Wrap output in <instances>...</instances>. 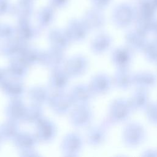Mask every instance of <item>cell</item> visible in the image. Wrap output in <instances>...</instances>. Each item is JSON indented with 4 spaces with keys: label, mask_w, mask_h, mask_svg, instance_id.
<instances>
[{
    "label": "cell",
    "mask_w": 157,
    "mask_h": 157,
    "mask_svg": "<svg viewBox=\"0 0 157 157\" xmlns=\"http://www.w3.org/2000/svg\"><path fill=\"white\" fill-rule=\"evenodd\" d=\"M144 112L148 122L153 125L157 126V101L150 102Z\"/></svg>",
    "instance_id": "13"
},
{
    "label": "cell",
    "mask_w": 157,
    "mask_h": 157,
    "mask_svg": "<svg viewBox=\"0 0 157 157\" xmlns=\"http://www.w3.org/2000/svg\"><path fill=\"white\" fill-rule=\"evenodd\" d=\"M142 155L144 156H157V150L152 148L147 149L143 151Z\"/></svg>",
    "instance_id": "14"
},
{
    "label": "cell",
    "mask_w": 157,
    "mask_h": 157,
    "mask_svg": "<svg viewBox=\"0 0 157 157\" xmlns=\"http://www.w3.org/2000/svg\"><path fill=\"white\" fill-rule=\"evenodd\" d=\"M133 111L128 99L116 98L109 105L107 122L110 124L124 123L129 118Z\"/></svg>",
    "instance_id": "1"
},
{
    "label": "cell",
    "mask_w": 157,
    "mask_h": 157,
    "mask_svg": "<svg viewBox=\"0 0 157 157\" xmlns=\"http://www.w3.org/2000/svg\"><path fill=\"white\" fill-rule=\"evenodd\" d=\"M110 124L106 121L104 125L93 128L89 132L88 139L89 143L94 146L102 144L107 137V126Z\"/></svg>",
    "instance_id": "11"
},
{
    "label": "cell",
    "mask_w": 157,
    "mask_h": 157,
    "mask_svg": "<svg viewBox=\"0 0 157 157\" xmlns=\"http://www.w3.org/2000/svg\"><path fill=\"white\" fill-rule=\"evenodd\" d=\"M121 137L123 143L126 147L135 148L144 142L147 133L144 127L140 123L131 121L124 126Z\"/></svg>",
    "instance_id": "2"
},
{
    "label": "cell",
    "mask_w": 157,
    "mask_h": 157,
    "mask_svg": "<svg viewBox=\"0 0 157 157\" xmlns=\"http://www.w3.org/2000/svg\"><path fill=\"white\" fill-rule=\"evenodd\" d=\"M152 33H153V34L155 36V38L157 39V22L156 23V24L155 25V27L153 28Z\"/></svg>",
    "instance_id": "15"
},
{
    "label": "cell",
    "mask_w": 157,
    "mask_h": 157,
    "mask_svg": "<svg viewBox=\"0 0 157 157\" xmlns=\"http://www.w3.org/2000/svg\"><path fill=\"white\" fill-rule=\"evenodd\" d=\"M136 17L134 12L128 7H123L117 9L113 15V21L119 28L129 26L134 20Z\"/></svg>",
    "instance_id": "9"
},
{
    "label": "cell",
    "mask_w": 157,
    "mask_h": 157,
    "mask_svg": "<svg viewBox=\"0 0 157 157\" xmlns=\"http://www.w3.org/2000/svg\"><path fill=\"white\" fill-rule=\"evenodd\" d=\"M143 53L147 61L157 64V39L148 41Z\"/></svg>",
    "instance_id": "12"
},
{
    "label": "cell",
    "mask_w": 157,
    "mask_h": 157,
    "mask_svg": "<svg viewBox=\"0 0 157 157\" xmlns=\"http://www.w3.org/2000/svg\"><path fill=\"white\" fill-rule=\"evenodd\" d=\"M128 99L134 111H145L150 103L148 90L137 88Z\"/></svg>",
    "instance_id": "5"
},
{
    "label": "cell",
    "mask_w": 157,
    "mask_h": 157,
    "mask_svg": "<svg viewBox=\"0 0 157 157\" xmlns=\"http://www.w3.org/2000/svg\"><path fill=\"white\" fill-rule=\"evenodd\" d=\"M134 58V52L128 46H119L111 53V61L117 69H129Z\"/></svg>",
    "instance_id": "3"
},
{
    "label": "cell",
    "mask_w": 157,
    "mask_h": 157,
    "mask_svg": "<svg viewBox=\"0 0 157 157\" xmlns=\"http://www.w3.org/2000/svg\"><path fill=\"white\" fill-rule=\"evenodd\" d=\"M113 39L107 34L98 35L91 44L92 50L96 54H102L108 51L112 47Z\"/></svg>",
    "instance_id": "10"
},
{
    "label": "cell",
    "mask_w": 157,
    "mask_h": 157,
    "mask_svg": "<svg viewBox=\"0 0 157 157\" xmlns=\"http://www.w3.org/2000/svg\"><path fill=\"white\" fill-rule=\"evenodd\" d=\"M113 85L121 90H126L133 86V73L129 69H117L112 77Z\"/></svg>",
    "instance_id": "7"
},
{
    "label": "cell",
    "mask_w": 157,
    "mask_h": 157,
    "mask_svg": "<svg viewBox=\"0 0 157 157\" xmlns=\"http://www.w3.org/2000/svg\"><path fill=\"white\" fill-rule=\"evenodd\" d=\"M113 86L111 77L105 74H98L93 78L90 88L93 93L102 94L108 93Z\"/></svg>",
    "instance_id": "8"
},
{
    "label": "cell",
    "mask_w": 157,
    "mask_h": 157,
    "mask_svg": "<svg viewBox=\"0 0 157 157\" xmlns=\"http://www.w3.org/2000/svg\"><path fill=\"white\" fill-rule=\"evenodd\" d=\"M157 84V76L148 71H140L133 73V85L136 88L147 90L153 88Z\"/></svg>",
    "instance_id": "6"
},
{
    "label": "cell",
    "mask_w": 157,
    "mask_h": 157,
    "mask_svg": "<svg viewBox=\"0 0 157 157\" xmlns=\"http://www.w3.org/2000/svg\"><path fill=\"white\" fill-rule=\"evenodd\" d=\"M126 45L134 52H142L145 48L148 40L147 35L138 30L137 28L128 31L124 37Z\"/></svg>",
    "instance_id": "4"
}]
</instances>
